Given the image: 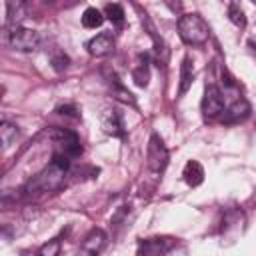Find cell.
<instances>
[{"label": "cell", "mask_w": 256, "mask_h": 256, "mask_svg": "<svg viewBox=\"0 0 256 256\" xmlns=\"http://www.w3.org/2000/svg\"><path fill=\"white\" fill-rule=\"evenodd\" d=\"M68 168H70V158L64 156V154H56L54 152L52 154V162L42 172H38L24 186V192L26 194H42V192L58 190L64 184V178H66Z\"/></svg>", "instance_id": "6da1fadb"}, {"label": "cell", "mask_w": 256, "mask_h": 256, "mask_svg": "<svg viewBox=\"0 0 256 256\" xmlns=\"http://www.w3.org/2000/svg\"><path fill=\"white\" fill-rule=\"evenodd\" d=\"M176 26H178V36L188 46H202L210 38V28H208L206 20L200 14H196V12L182 14L178 18Z\"/></svg>", "instance_id": "7a4b0ae2"}, {"label": "cell", "mask_w": 256, "mask_h": 256, "mask_svg": "<svg viewBox=\"0 0 256 256\" xmlns=\"http://www.w3.org/2000/svg\"><path fill=\"white\" fill-rule=\"evenodd\" d=\"M4 42L18 52H36L42 46V36L40 32L32 30V28H24V26H12V28H4Z\"/></svg>", "instance_id": "3957f363"}, {"label": "cell", "mask_w": 256, "mask_h": 256, "mask_svg": "<svg viewBox=\"0 0 256 256\" xmlns=\"http://www.w3.org/2000/svg\"><path fill=\"white\" fill-rule=\"evenodd\" d=\"M226 108V96L220 86L216 84H206L204 96H202V114L206 120L220 118Z\"/></svg>", "instance_id": "277c9868"}, {"label": "cell", "mask_w": 256, "mask_h": 256, "mask_svg": "<svg viewBox=\"0 0 256 256\" xmlns=\"http://www.w3.org/2000/svg\"><path fill=\"white\" fill-rule=\"evenodd\" d=\"M146 166L152 174H162L168 166V148L158 134H152L146 150Z\"/></svg>", "instance_id": "5b68a950"}, {"label": "cell", "mask_w": 256, "mask_h": 256, "mask_svg": "<svg viewBox=\"0 0 256 256\" xmlns=\"http://www.w3.org/2000/svg\"><path fill=\"white\" fill-rule=\"evenodd\" d=\"M54 146H56V154H64L68 158H76L82 154V144L76 132L66 130V128H56L50 134Z\"/></svg>", "instance_id": "8992f818"}, {"label": "cell", "mask_w": 256, "mask_h": 256, "mask_svg": "<svg viewBox=\"0 0 256 256\" xmlns=\"http://www.w3.org/2000/svg\"><path fill=\"white\" fill-rule=\"evenodd\" d=\"M248 116H250V104L238 92L230 100H226V108H224V112L220 116V122H224V124H236V122L246 120Z\"/></svg>", "instance_id": "52a82bcc"}, {"label": "cell", "mask_w": 256, "mask_h": 256, "mask_svg": "<svg viewBox=\"0 0 256 256\" xmlns=\"http://www.w3.org/2000/svg\"><path fill=\"white\" fill-rule=\"evenodd\" d=\"M100 126L108 136L114 138H126V128H124V120L122 114L116 108H106L100 116Z\"/></svg>", "instance_id": "ba28073f"}, {"label": "cell", "mask_w": 256, "mask_h": 256, "mask_svg": "<svg viewBox=\"0 0 256 256\" xmlns=\"http://www.w3.org/2000/svg\"><path fill=\"white\" fill-rule=\"evenodd\" d=\"M174 246H176V242L172 238H148V240H140V244H138V256H168Z\"/></svg>", "instance_id": "9c48e42d"}, {"label": "cell", "mask_w": 256, "mask_h": 256, "mask_svg": "<svg viewBox=\"0 0 256 256\" xmlns=\"http://www.w3.org/2000/svg\"><path fill=\"white\" fill-rule=\"evenodd\" d=\"M86 50L90 56H96V58H104L108 56L110 52H114V38L110 32H100L96 34L94 38H90L86 42Z\"/></svg>", "instance_id": "30bf717a"}, {"label": "cell", "mask_w": 256, "mask_h": 256, "mask_svg": "<svg viewBox=\"0 0 256 256\" xmlns=\"http://www.w3.org/2000/svg\"><path fill=\"white\" fill-rule=\"evenodd\" d=\"M106 244V232L102 228H94L88 232V236L82 240L80 254L78 256H96Z\"/></svg>", "instance_id": "8fae6325"}, {"label": "cell", "mask_w": 256, "mask_h": 256, "mask_svg": "<svg viewBox=\"0 0 256 256\" xmlns=\"http://www.w3.org/2000/svg\"><path fill=\"white\" fill-rule=\"evenodd\" d=\"M132 80L142 88L148 84V80H150V56L146 52H140L136 56V64L132 68Z\"/></svg>", "instance_id": "7c38bea8"}, {"label": "cell", "mask_w": 256, "mask_h": 256, "mask_svg": "<svg viewBox=\"0 0 256 256\" xmlns=\"http://www.w3.org/2000/svg\"><path fill=\"white\" fill-rule=\"evenodd\" d=\"M194 82V64H192V58L186 54L182 58V64H180V84H178V96H184L190 86Z\"/></svg>", "instance_id": "4fadbf2b"}, {"label": "cell", "mask_w": 256, "mask_h": 256, "mask_svg": "<svg viewBox=\"0 0 256 256\" xmlns=\"http://www.w3.org/2000/svg\"><path fill=\"white\" fill-rule=\"evenodd\" d=\"M182 176H184V182L188 186H200L204 182V168L198 160H188L184 164V170H182Z\"/></svg>", "instance_id": "5bb4252c"}, {"label": "cell", "mask_w": 256, "mask_h": 256, "mask_svg": "<svg viewBox=\"0 0 256 256\" xmlns=\"http://www.w3.org/2000/svg\"><path fill=\"white\" fill-rule=\"evenodd\" d=\"M26 16V6L22 2H6V20L4 28L20 26V20Z\"/></svg>", "instance_id": "9a60e30c"}, {"label": "cell", "mask_w": 256, "mask_h": 256, "mask_svg": "<svg viewBox=\"0 0 256 256\" xmlns=\"http://www.w3.org/2000/svg\"><path fill=\"white\" fill-rule=\"evenodd\" d=\"M108 84H110V92H112V96H114L116 100H120V102H124V104H130V106H136V100H134L132 92L122 86V82L118 80L116 74H112V76L108 78Z\"/></svg>", "instance_id": "2e32d148"}, {"label": "cell", "mask_w": 256, "mask_h": 256, "mask_svg": "<svg viewBox=\"0 0 256 256\" xmlns=\"http://www.w3.org/2000/svg\"><path fill=\"white\" fill-rule=\"evenodd\" d=\"M102 22H104V14H102L98 8L90 6V8L84 10V14H82V26H84V28L94 30V28H100Z\"/></svg>", "instance_id": "e0dca14e"}, {"label": "cell", "mask_w": 256, "mask_h": 256, "mask_svg": "<svg viewBox=\"0 0 256 256\" xmlns=\"http://www.w3.org/2000/svg\"><path fill=\"white\" fill-rule=\"evenodd\" d=\"M0 138H2V146L10 148L18 138V126L8 120H2L0 122Z\"/></svg>", "instance_id": "ac0fdd59"}, {"label": "cell", "mask_w": 256, "mask_h": 256, "mask_svg": "<svg viewBox=\"0 0 256 256\" xmlns=\"http://www.w3.org/2000/svg\"><path fill=\"white\" fill-rule=\"evenodd\" d=\"M228 18H230V22H232L234 26H238V28H244V26H246V14H244V10L240 8L238 2H230V4H228Z\"/></svg>", "instance_id": "d6986e66"}, {"label": "cell", "mask_w": 256, "mask_h": 256, "mask_svg": "<svg viewBox=\"0 0 256 256\" xmlns=\"http://www.w3.org/2000/svg\"><path fill=\"white\" fill-rule=\"evenodd\" d=\"M104 16H108V20H110L112 24H118V26H120V24L124 22V16H126V14H124V8L114 2V4H106V6H104Z\"/></svg>", "instance_id": "ffe728a7"}, {"label": "cell", "mask_w": 256, "mask_h": 256, "mask_svg": "<svg viewBox=\"0 0 256 256\" xmlns=\"http://www.w3.org/2000/svg\"><path fill=\"white\" fill-rule=\"evenodd\" d=\"M38 256H60V240L52 238L38 248Z\"/></svg>", "instance_id": "44dd1931"}, {"label": "cell", "mask_w": 256, "mask_h": 256, "mask_svg": "<svg viewBox=\"0 0 256 256\" xmlns=\"http://www.w3.org/2000/svg\"><path fill=\"white\" fill-rule=\"evenodd\" d=\"M68 64H70V58H68L64 52H56V54L52 56V66H54V70H56V72L66 70V68H68Z\"/></svg>", "instance_id": "7402d4cb"}, {"label": "cell", "mask_w": 256, "mask_h": 256, "mask_svg": "<svg viewBox=\"0 0 256 256\" xmlns=\"http://www.w3.org/2000/svg\"><path fill=\"white\" fill-rule=\"evenodd\" d=\"M56 112L58 114H64V116H70V118H76L78 114V110H76V106H72V104H62V106H58L56 108Z\"/></svg>", "instance_id": "603a6c76"}]
</instances>
